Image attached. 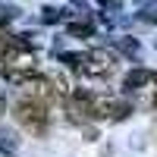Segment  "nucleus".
Returning a JSON list of instances; mask_svg holds the SVG:
<instances>
[{
    "mask_svg": "<svg viewBox=\"0 0 157 157\" xmlns=\"http://www.w3.org/2000/svg\"><path fill=\"white\" fill-rule=\"evenodd\" d=\"M13 116H16V123L25 129V132H35V135H41L47 123H50V110H47V104L41 98H35V94H25L16 101V107H13Z\"/></svg>",
    "mask_w": 157,
    "mask_h": 157,
    "instance_id": "nucleus-1",
    "label": "nucleus"
},
{
    "mask_svg": "<svg viewBox=\"0 0 157 157\" xmlns=\"http://www.w3.org/2000/svg\"><path fill=\"white\" fill-rule=\"evenodd\" d=\"M116 54H110V50H91V54L85 57L82 63V72L91 75V78H110L116 72Z\"/></svg>",
    "mask_w": 157,
    "mask_h": 157,
    "instance_id": "nucleus-2",
    "label": "nucleus"
},
{
    "mask_svg": "<svg viewBox=\"0 0 157 157\" xmlns=\"http://www.w3.org/2000/svg\"><path fill=\"white\" fill-rule=\"evenodd\" d=\"M148 82H151V72L148 69H132V72L123 78V88L126 91H138V88H145Z\"/></svg>",
    "mask_w": 157,
    "mask_h": 157,
    "instance_id": "nucleus-3",
    "label": "nucleus"
},
{
    "mask_svg": "<svg viewBox=\"0 0 157 157\" xmlns=\"http://www.w3.org/2000/svg\"><path fill=\"white\" fill-rule=\"evenodd\" d=\"M72 35H91V25H72Z\"/></svg>",
    "mask_w": 157,
    "mask_h": 157,
    "instance_id": "nucleus-4",
    "label": "nucleus"
},
{
    "mask_svg": "<svg viewBox=\"0 0 157 157\" xmlns=\"http://www.w3.org/2000/svg\"><path fill=\"white\" fill-rule=\"evenodd\" d=\"M44 19H47V22H54V19H60V10H44Z\"/></svg>",
    "mask_w": 157,
    "mask_h": 157,
    "instance_id": "nucleus-5",
    "label": "nucleus"
},
{
    "mask_svg": "<svg viewBox=\"0 0 157 157\" xmlns=\"http://www.w3.org/2000/svg\"><path fill=\"white\" fill-rule=\"evenodd\" d=\"M151 107H154V110H157V94H154V98H151Z\"/></svg>",
    "mask_w": 157,
    "mask_h": 157,
    "instance_id": "nucleus-6",
    "label": "nucleus"
},
{
    "mask_svg": "<svg viewBox=\"0 0 157 157\" xmlns=\"http://www.w3.org/2000/svg\"><path fill=\"white\" fill-rule=\"evenodd\" d=\"M151 82H154V85H157V72H151Z\"/></svg>",
    "mask_w": 157,
    "mask_h": 157,
    "instance_id": "nucleus-7",
    "label": "nucleus"
}]
</instances>
